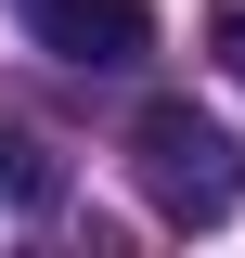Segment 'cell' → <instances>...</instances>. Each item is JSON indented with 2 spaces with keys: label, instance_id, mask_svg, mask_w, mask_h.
Listing matches in <instances>:
<instances>
[{
  "label": "cell",
  "instance_id": "cell-4",
  "mask_svg": "<svg viewBox=\"0 0 245 258\" xmlns=\"http://www.w3.org/2000/svg\"><path fill=\"white\" fill-rule=\"evenodd\" d=\"M207 52H219V78H245V0H207Z\"/></svg>",
  "mask_w": 245,
  "mask_h": 258
},
{
  "label": "cell",
  "instance_id": "cell-3",
  "mask_svg": "<svg viewBox=\"0 0 245 258\" xmlns=\"http://www.w3.org/2000/svg\"><path fill=\"white\" fill-rule=\"evenodd\" d=\"M39 194H52V155L0 129V220H13V207H39Z\"/></svg>",
  "mask_w": 245,
  "mask_h": 258
},
{
  "label": "cell",
  "instance_id": "cell-1",
  "mask_svg": "<svg viewBox=\"0 0 245 258\" xmlns=\"http://www.w3.org/2000/svg\"><path fill=\"white\" fill-rule=\"evenodd\" d=\"M129 168H142V194H155L181 232H207V220H232V207H245L232 129L194 116V103H142V116H129Z\"/></svg>",
  "mask_w": 245,
  "mask_h": 258
},
{
  "label": "cell",
  "instance_id": "cell-2",
  "mask_svg": "<svg viewBox=\"0 0 245 258\" xmlns=\"http://www.w3.org/2000/svg\"><path fill=\"white\" fill-rule=\"evenodd\" d=\"M26 39L65 64H142L155 52V0H26Z\"/></svg>",
  "mask_w": 245,
  "mask_h": 258
}]
</instances>
